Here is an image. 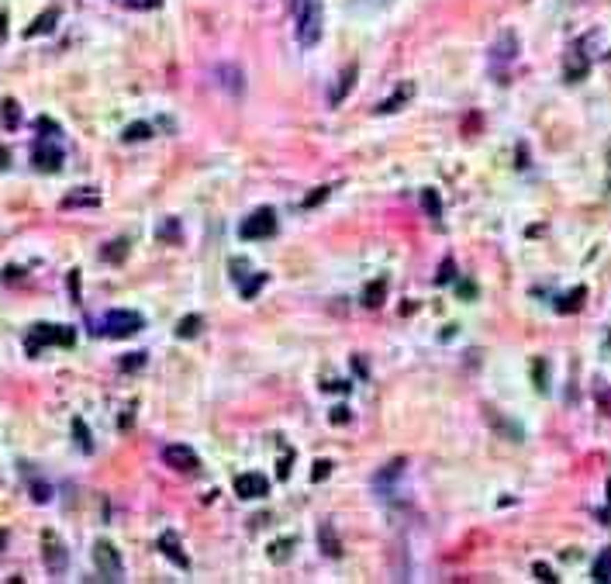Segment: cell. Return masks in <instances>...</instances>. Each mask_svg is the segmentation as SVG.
<instances>
[{"label":"cell","instance_id":"6da1fadb","mask_svg":"<svg viewBox=\"0 0 611 584\" xmlns=\"http://www.w3.org/2000/svg\"><path fill=\"white\" fill-rule=\"evenodd\" d=\"M76 342V332L70 329V325H35L31 332H28V339H24V349H28V356H38L45 346H73Z\"/></svg>","mask_w":611,"mask_h":584},{"label":"cell","instance_id":"7a4b0ae2","mask_svg":"<svg viewBox=\"0 0 611 584\" xmlns=\"http://www.w3.org/2000/svg\"><path fill=\"white\" fill-rule=\"evenodd\" d=\"M298 14V42L311 49L321 42V28H325V14H321V0H301Z\"/></svg>","mask_w":611,"mask_h":584},{"label":"cell","instance_id":"3957f363","mask_svg":"<svg viewBox=\"0 0 611 584\" xmlns=\"http://www.w3.org/2000/svg\"><path fill=\"white\" fill-rule=\"evenodd\" d=\"M238 235L245 242H256V239H270L277 235V211L273 207H256L242 225H238Z\"/></svg>","mask_w":611,"mask_h":584},{"label":"cell","instance_id":"277c9868","mask_svg":"<svg viewBox=\"0 0 611 584\" xmlns=\"http://www.w3.org/2000/svg\"><path fill=\"white\" fill-rule=\"evenodd\" d=\"M142 325H145V322H142L138 311H124V308H117V311H107V315H104L101 332L104 336H111V339H128V336H135Z\"/></svg>","mask_w":611,"mask_h":584},{"label":"cell","instance_id":"5b68a950","mask_svg":"<svg viewBox=\"0 0 611 584\" xmlns=\"http://www.w3.org/2000/svg\"><path fill=\"white\" fill-rule=\"evenodd\" d=\"M31 163L38 173H59L63 170V149L59 142H52V135H38L35 149H31Z\"/></svg>","mask_w":611,"mask_h":584},{"label":"cell","instance_id":"8992f818","mask_svg":"<svg viewBox=\"0 0 611 584\" xmlns=\"http://www.w3.org/2000/svg\"><path fill=\"white\" fill-rule=\"evenodd\" d=\"M42 560H45V571L49 574H66V567H70V553H66V546H63V539L52 532V529H45L42 532Z\"/></svg>","mask_w":611,"mask_h":584},{"label":"cell","instance_id":"52a82bcc","mask_svg":"<svg viewBox=\"0 0 611 584\" xmlns=\"http://www.w3.org/2000/svg\"><path fill=\"white\" fill-rule=\"evenodd\" d=\"M94 564H97L104 581H121V578H124V560H121V553H117L107 539H97V543H94Z\"/></svg>","mask_w":611,"mask_h":584},{"label":"cell","instance_id":"ba28073f","mask_svg":"<svg viewBox=\"0 0 611 584\" xmlns=\"http://www.w3.org/2000/svg\"><path fill=\"white\" fill-rule=\"evenodd\" d=\"M587 73H591V56H587V38H584V42H577V45L567 52L563 80H567V84H580Z\"/></svg>","mask_w":611,"mask_h":584},{"label":"cell","instance_id":"9c48e42d","mask_svg":"<svg viewBox=\"0 0 611 584\" xmlns=\"http://www.w3.org/2000/svg\"><path fill=\"white\" fill-rule=\"evenodd\" d=\"M163 460H166V467H173V471H180V474H190V471L201 467L197 453H194L187 443H170V446L163 450Z\"/></svg>","mask_w":611,"mask_h":584},{"label":"cell","instance_id":"30bf717a","mask_svg":"<svg viewBox=\"0 0 611 584\" xmlns=\"http://www.w3.org/2000/svg\"><path fill=\"white\" fill-rule=\"evenodd\" d=\"M514 59H518V35H514V31H501L498 42L491 45V66H494V70H505Z\"/></svg>","mask_w":611,"mask_h":584},{"label":"cell","instance_id":"8fae6325","mask_svg":"<svg viewBox=\"0 0 611 584\" xmlns=\"http://www.w3.org/2000/svg\"><path fill=\"white\" fill-rule=\"evenodd\" d=\"M235 494L252 501V498H266L270 494V481L263 474H238L235 478Z\"/></svg>","mask_w":611,"mask_h":584},{"label":"cell","instance_id":"7c38bea8","mask_svg":"<svg viewBox=\"0 0 611 584\" xmlns=\"http://www.w3.org/2000/svg\"><path fill=\"white\" fill-rule=\"evenodd\" d=\"M356 77H359V66H356V63H349V66L342 70V77H339V87H332V94H328V104H332V107H339L342 100L352 94V87H356Z\"/></svg>","mask_w":611,"mask_h":584},{"label":"cell","instance_id":"4fadbf2b","mask_svg":"<svg viewBox=\"0 0 611 584\" xmlns=\"http://www.w3.org/2000/svg\"><path fill=\"white\" fill-rule=\"evenodd\" d=\"M159 550H163V553H166V557H170V560L180 567V571H190V557L180 550V539H177V532H163V536H159Z\"/></svg>","mask_w":611,"mask_h":584},{"label":"cell","instance_id":"5bb4252c","mask_svg":"<svg viewBox=\"0 0 611 584\" xmlns=\"http://www.w3.org/2000/svg\"><path fill=\"white\" fill-rule=\"evenodd\" d=\"M59 24V7H49V10H42L28 28H24V38H38V35H49L52 28Z\"/></svg>","mask_w":611,"mask_h":584},{"label":"cell","instance_id":"9a60e30c","mask_svg":"<svg viewBox=\"0 0 611 584\" xmlns=\"http://www.w3.org/2000/svg\"><path fill=\"white\" fill-rule=\"evenodd\" d=\"M214 73H218V84H221V87H228V90H231L235 97H238V94L245 90V80H242V70H238V66L225 63V66H218Z\"/></svg>","mask_w":611,"mask_h":584},{"label":"cell","instance_id":"2e32d148","mask_svg":"<svg viewBox=\"0 0 611 584\" xmlns=\"http://www.w3.org/2000/svg\"><path fill=\"white\" fill-rule=\"evenodd\" d=\"M411 97H414V84H401L391 97L377 104V114H394V111H401V104H407Z\"/></svg>","mask_w":611,"mask_h":584},{"label":"cell","instance_id":"e0dca14e","mask_svg":"<svg viewBox=\"0 0 611 584\" xmlns=\"http://www.w3.org/2000/svg\"><path fill=\"white\" fill-rule=\"evenodd\" d=\"M384 301H387V277H377L373 284L363 287V304H366L370 311H377Z\"/></svg>","mask_w":611,"mask_h":584},{"label":"cell","instance_id":"ac0fdd59","mask_svg":"<svg viewBox=\"0 0 611 584\" xmlns=\"http://www.w3.org/2000/svg\"><path fill=\"white\" fill-rule=\"evenodd\" d=\"M584 301H587V287H573L570 294H563V297L556 301V311H560V315H573V311L584 308Z\"/></svg>","mask_w":611,"mask_h":584},{"label":"cell","instance_id":"d6986e66","mask_svg":"<svg viewBox=\"0 0 611 584\" xmlns=\"http://www.w3.org/2000/svg\"><path fill=\"white\" fill-rule=\"evenodd\" d=\"M318 546H321V553H325V557H339V553H342V550H339V536L332 532V526H328V522H321V526H318Z\"/></svg>","mask_w":611,"mask_h":584},{"label":"cell","instance_id":"ffe728a7","mask_svg":"<svg viewBox=\"0 0 611 584\" xmlns=\"http://www.w3.org/2000/svg\"><path fill=\"white\" fill-rule=\"evenodd\" d=\"M101 204V194L97 191H76V194H66L63 197V207H97Z\"/></svg>","mask_w":611,"mask_h":584},{"label":"cell","instance_id":"44dd1931","mask_svg":"<svg viewBox=\"0 0 611 584\" xmlns=\"http://www.w3.org/2000/svg\"><path fill=\"white\" fill-rule=\"evenodd\" d=\"M591 578L598 584H611V546H605L601 553H598V560H594V571H591Z\"/></svg>","mask_w":611,"mask_h":584},{"label":"cell","instance_id":"7402d4cb","mask_svg":"<svg viewBox=\"0 0 611 584\" xmlns=\"http://www.w3.org/2000/svg\"><path fill=\"white\" fill-rule=\"evenodd\" d=\"M405 457H398V460H391V464H387V467H384V471H380V474H377V478H373V484L380 487V484H387V481H398V478H401V474H405Z\"/></svg>","mask_w":611,"mask_h":584},{"label":"cell","instance_id":"603a6c76","mask_svg":"<svg viewBox=\"0 0 611 584\" xmlns=\"http://www.w3.org/2000/svg\"><path fill=\"white\" fill-rule=\"evenodd\" d=\"M201 329H204L201 315H184V318H180V325H177V336H180V339H194Z\"/></svg>","mask_w":611,"mask_h":584},{"label":"cell","instance_id":"cb8c5ba5","mask_svg":"<svg viewBox=\"0 0 611 584\" xmlns=\"http://www.w3.org/2000/svg\"><path fill=\"white\" fill-rule=\"evenodd\" d=\"M421 207L428 211V218H432V221H439V218H442V200H439V191L425 187V191H421Z\"/></svg>","mask_w":611,"mask_h":584},{"label":"cell","instance_id":"d4e9b609","mask_svg":"<svg viewBox=\"0 0 611 584\" xmlns=\"http://www.w3.org/2000/svg\"><path fill=\"white\" fill-rule=\"evenodd\" d=\"M0 118H3V128H17L21 125V107H17V100L7 97L0 104Z\"/></svg>","mask_w":611,"mask_h":584},{"label":"cell","instance_id":"484cf974","mask_svg":"<svg viewBox=\"0 0 611 584\" xmlns=\"http://www.w3.org/2000/svg\"><path fill=\"white\" fill-rule=\"evenodd\" d=\"M73 436H76V446L83 453H94V439H90V429L83 425V418H73Z\"/></svg>","mask_w":611,"mask_h":584},{"label":"cell","instance_id":"4316f807","mask_svg":"<svg viewBox=\"0 0 611 584\" xmlns=\"http://www.w3.org/2000/svg\"><path fill=\"white\" fill-rule=\"evenodd\" d=\"M149 135H152V128H149L145 121H135V125H128V128L121 132V139H124V142H145Z\"/></svg>","mask_w":611,"mask_h":584},{"label":"cell","instance_id":"83f0119b","mask_svg":"<svg viewBox=\"0 0 611 584\" xmlns=\"http://www.w3.org/2000/svg\"><path fill=\"white\" fill-rule=\"evenodd\" d=\"M28 491H31V498H35L38 505L52 501V487L45 484V481H38V478H31V481H28Z\"/></svg>","mask_w":611,"mask_h":584},{"label":"cell","instance_id":"f1b7e54d","mask_svg":"<svg viewBox=\"0 0 611 584\" xmlns=\"http://www.w3.org/2000/svg\"><path fill=\"white\" fill-rule=\"evenodd\" d=\"M456 281V263L453 260H442L439 274H435V284H453Z\"/></svg>","mask_w":611,"mask_h":584},{"label":"cell","instance_id":"f546056e","mask_svg":"<svg viewBox=\"0 0 611 584\" xmlns=\"http://www.w3.org/2000/svg\"><path fill=\"white\" fill-rule=\"evenodd\" d=\"M145 367V353H128L124 360H121V370L124 374H135V370H142Z\"/></svg>","mask_w":611,"mask_h":584},{"label":"cell","instance_id":"4dcf8cb0","mask_svg":"<svg viewBox=\"0 0 611 584\" xmlns=\"http://www.w3.org/2000/svg\"><path fill=\"white\" fill-rule=\"evenodd\" d=\"M532 374H535V388L546 394V390H549V384H546V360H535V363H532Z\"/></svg>","mask_w":611,"mask_h":584},{"label":"cell","instance_id":"1f68e13d","mask_svg":"<svg viewBox=\"0 0 611 584\" xmlns=\"http://www.w3.org/2000/svg\"><path fill=\"white\" fill-rule=\"evenodd\" d=\"M532 571H535V578H539V581H546V584H556V581H560V578L553 574V567H549V564H542V560H539Z\"/></svg>","mask_w":611,"mask_h":584},{"label":"cell","instance_id":"d6a6232c","mask_svg":"<svg viewBox=\"0 0 611 584\" xmlns=\"http://www.w3.org/2000/svg\"><path fill=\"white\" fill-rule=\"evenodd\" d=\"M124 246H128L124 239L111 242V249H104V260H114V263H117V260H124Z\"/></svg>","mask_w":611,"mask_h":584},{"label":"cell","instance_id":"836d02e7","mask_svg":"<svg viewBox=\"0 0 611 584\" xmlns=\"http://www.w3.org/2000/svg\"><path fill=\"white\" fill-rule=\"evenodd\" d=\"M124 7H131V10H156V7H163V0H124Z\"/></svg>","mask_w":611,"mask_h":584},{"label":"cell","instance_id":"e575fe53","mask_svg":"<svg viewBox=\"0 0 611 584\" xmlns=\"http://www.w3.org/2000/svg\"><path fill=\"white\" fill-rule=\"evenodd\" d=\"M159 239H180L177 221H163V225H159Z\"/></svg>","mask_w":611,"mask_h":584},{"label":"cell","instance_id":"d590c367","mask_svg":"<svg viewBox=\"0 0 611 584\" xmlns=\"http://www.w3.org/2000/svg\"><path fill=\"white\" fill-rule=\"evenodd\" d=\"M328 194H332V187H318V191H314L311 197H304V207H314V204H321V200H325Z\"/></svg>","mask_w":611,"mask_h":584},{"label":"cell","instance_id":"8d00e7d4","mask_svg":"<svg viewBox=\"0 0 611 584\" xmlns=\"http://www.w3.org/2000/svg\"><path fill=\"white\" fill-rule=\"evenodd\" d=\"M287 546H294V539H284V543H273V560H287Z\"/></svg>","mask_w":611,"mask_h":584},{"label":"cell","instance_id":"74e56055","mask_svg":"<svg viewBox=\"0 0 611 584\" xmlns=\"http://www.w3.org/2000/svg\"><path fill=\"white\" fill-rule=\"evenodd\" d=\"M263 284H266V277H263V274H259V277H256V281H252V284H242V297H252V294L259 291V287H263Z\"/></svg>","mask_w":611,"mask_h":584},{"label":"cell","instance_id":"f35d334b","mask_svg":"<svg viewBox=\"0 0 611 584\" xmlns=\"http://www.w3.org/2000/svg\"><path fill=\"white\" fill-rule=\"evenodd\" d=\"M328 474H332V464H328V460H318V464H314V481H325Z\"/></svg>","mask_w":611,"mask_h":584},{"label":"cell","instance_id":"ab89813d","mask_svg":"<svg viewBox=\"0 0 611 584\" xmlns=\"http://www.w3.org/2000/svg\"><path fill=\"white\" fill-rule=\"evenodd\" d=\"M332 422H339V425H345V422H349V408H345V404H339V408L332 411Z\"/></svg>","mask_w":611,"mask_h":584},{"label":"cell","instance_id":"60d3db41","mask_svg":"<svg viewBox=\"0 0 611 584\" xmlns=\"http://www.w3.org/2000/svg\"><path fill=\"white\" fill-rule=\"evenodd\" d=\"M473 294H477L473 284H459V297H473Z\"/></svg>","mask_w":611,"mask_h":584},{"label":"cell","instance_id":"b9f144b4","mask_svg":"<svg viewBox=\"0 0 611 584\" xmlns=\"http://www.w3.org/2000/svg\"><path fill=\"white\" fill-rule=\"evenodd\" d=\"M7 166H10V152L0 145V170H7Z\"/></svg>","mask_w":611,"mask_h":584},{"label":"cell","instance_id":"7bdbcfd3","mask_svg":"<svg viewBox=\"0 0 611 584\" xmlns=\"http://www.w3.org/2000/svg\"><path fill=\"white\" fill-rule=\"evenodd\" d=\"M3 35H7V10H0V42H3Z\"/></svg>","mask_w":611,"mask_h":584},{"label":"cell","instance_id":"ee69618b","mask_svg":"<svg viewBox=\"0 0 611 584\" xmlns=\"http://www.w3.org/2000/svg\"><path fill=\"white\" fill-rule=\"evenodd\" d=\"M287 7H291V10H298V7H301V0H287Z\"/></svg>","mask_w":611,"mask_h":584},{"label":"cell","instance_id":"f6af8a7d","mask_svg":"<svg viewBox=\"0 0 611 584\" xmlns=\"http://www.w3.org/2000/svg\"><path fill=\"white\" fill-rule=\"evenodd\" d=\"M608 512H611V481H608Z\"/></svg>","mask_w":611,"mask_h":584},{"label":"cell","instance_id":"bcb514c9","mask_svg":"<svg viewBox=\"0 0 611 584\" xmlns=\"http://www.w3.org/2000/svg\"><path fill=\"white\" fill-rule=\"evenodd\" d=\"M3 543H7V532H0V546H3Z\"/></svg>","mask_w":611,"mask_h":584}]
</instances>
